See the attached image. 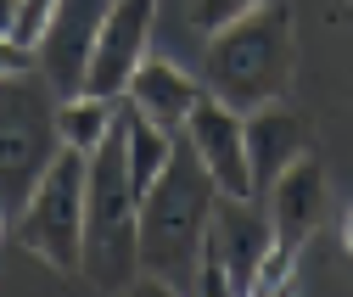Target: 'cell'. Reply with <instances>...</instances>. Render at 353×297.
<instances>
[{
    "label": "cell",
    "instance_id": "52a82bcc",
    "mask_svg": "<svg viewBox=\"0 0 353 297\" xmlns=\"http://www.w3.org/2000/svg\"><path fill=\"white\" fill-rule=\"evenodd\" d=\"M152 23H157V0H112L96 28L90 62H84V90L118 101L129 90V79H135V68L146 62Z\"/></svg>",
    "mask_w": 353,
    "mask_h": 297
},
{
    "label": "cell",
    "instance_id": "e0dca14e",
    "mask_svg": "<svg viewBox=\"0 0 353 297\" xmlns=\"http://www.w3.org/2000/svg\"><path fill=\"white\" fill-rule=\"evenodd\" d=\"M57 6L62 0H23L17 6V45H39V39H46V28H51V17H57Z\"/></svg>",
    "mask_w": 353,
    "mask_h": 297
},
{
    "label": "cell",
    "instance_id": "277c9868",
    "mask_svg": "<svg viewBox=\"0 0 353 297\" xmlns=\"http://www.w3.org/2000/svg\"><path fill=\"white\" fill-rule=\"evenodd\" d=\"M84 191H90V152L62 146L17 207V241L57 275L84 269Z\"/></svg>",
    "mask_w": 353,
    "mask_h": 297
},
{
    "label": "cell",
    "instance_id": "2e32d148",
    "mask_svg": "<svg viewBox=\"0 0 353 297\" xmlns=\"http://www.w3.org/2000/svg\"><path fill=\"white\" fill-rule=\"evenodd\" d=\"M263 0H191V23L202 28V34H219V28H230V23H241L247 12H258Z\"/></svg>",
    "mask_w": 353,
    "mask_h": 297
},
{
    "label": "cell",
    "instance_id": "8fae6325",
    "mask_svg": "<svg viewBox=\"0 0 353 297\" xmlns=\"http://www.w3.org/2000/svg\"><path fill=\"white\" fill-rule=\"evenodd\" d=\"M129 107L135 112H146L157 130H168V135H185V123H191V112H196V101L208 96L202 84L191 79V73H180L174 62H163V57H146L141 68H135V79H129Z\"/></svg>",
    "mask_w": 353,
    "mask_h": 297
},
{
    "label": "cell",
    "instance_id": "ba28073f",
    "mask_svg": "<svg viewBox=\"0 0 353 297\" xmlns=\"http://www.w3.org/2000/svg\"><path fill=\"white\" fill-rule=\"evenodd\" d=\"M185 141L202 157V168L213 174L219 196H252V168H247V112L225 107L219 96H202L191 123H185Z\"/></svg>",
    "mask_w": 353,
    "mask_h": 297
},
{
    "label": "cell",
    "instance_id": "44dd1931",
    "mask_svg": "<svg viewBox=\"0 0 353 297\" xmlns=\"http://www.w3.org/2000/svg\"><path fill=\"white\" fill-rule=\"evenodd\" d=\"M6 230H12V225H6V207H0V241H6Z\"/></svg>",
    "mask_w": 353,
    "mask_h": 297
},
{
    "label": "cell",
    "instance_id": "5b68a950",
    "mask_svg": "<svg viewBox=\"0 0 353 297\" xmlns=\"http://www.w3.org/2000/svg\"><path fill=\"white\" fill-rule=\"evenodd\" d=\"M57 152L62 135L57 107L46 101V73H6L0 79V207H23Z\"/></svg>",
    "mask_w": 353,
    "mask_h": 297
},
{
    "label": "cell",
    "instance_id": "ac0fdd59",
    "mask_svg": "<svg viewBox=\"0 0 353 297\" xmlns=\"http://www.w3.org/2000/svg\"><path fill=\"white\" fill-rule=\"evenodd\" d=\"M28 62H34V51L17 45L12 34H0V79H6V73H28Z\"/></svg>",
    "mask_w": 353,
    "mask_h": 297
},
{
    "label": "cell",
    "instance_id": "d6986e66",
    "mask_svg": "<svg viewBox=\"0 0 353 297\" xmlns=\"http://www.w3.org/2000/svg\"><path fill=\"white\" fill-rule=\"evenodd\" d=\"M17 6L23 0H0V34H12V39H17Z\"/></svg>",
    "mask_w": 353,
    "mask_h": 297
},
{
    "label": "cell",
    "instance_id": "6da1fadb",
    "mask_svg": "<svg viewBox=\"0 0 353 297\" xmlns=\"http://www.w3.org/2000/svg\"><path fill=\"white\" fill-rule=\"evenodd\" d=\"M213 202H219V185L191 152V141L180 135L163 174L141 191V275H152L157 286H185L196 275Z\"/></svg>",
    "mask_w": 353,
    "mask_h": 297
},
{
    "label": "cell",
    "instance_id": "7c38bea8",
    "mask_svg": "<svg viewBox=\"0 0 353 297\" xmlns=\"http://www.w3.org/2000/svg\"><path fill=\"white\" fill-rule=\"evenodd\" d=\"M303 141H308V123H303L297 112H286V107H275V101L247 112V168H252V196H258L263 185H275L286 168L308 152Z\"/></svg>",
    "mask_w": 353,
    "mask_h": 297
},
{
    "label": "cell",
    "instance_id": "30bf717a",
    "mask_svg": "<svg viewBox=\"0 0 353 297\" xmlns=\"http://www.w3.org/2000/svg\"><path fill=\"white\" fill-rule=\"evenodd\" d=\"M270 225H275V241H286L297 252L325 225V174H320V163L308 152L270 185Z\"/></svg>",
    "mask_w": 353,
    "mask_h": 297
},
{
    "label": "cell",
    "instance_id": "9a60e30c",
    "mask_svg": "<svg viewBox=\"0 0 353 297\" xmlns=\"http://www.w3.org/2000/svg\"><path fill=\"white\" fill-rule=\"evenodd\" d=\"M292 269H297V247L275 241V247H270V252L258 258V269H252V286H247V297H275V291H286V286H292Z\"/></svg>",
    "mask_w": 353,
    "mask_h": 297
},
{
    "label": "cell",
    "instance_id": "5bb4252c",
    "mask_svg": "<svg viewBox=\"0 0 353 297\" xmlns=\"http://www.w3.org/2000/svg\"><path fill=\"white\" fill-rule=\"evenodd\" d=\"M112 123H118L112 101L107 96H90V90H79V96H68L57 107V135H62V146H79V152H96L112 135Z\"/></svg>",
    "mask_w": 353,
    "mask_h": 297
},
{
    "label": "cell",
    "instance_id": "4fadbf2b",
    "mask_svg": "<svg viewBox=\"0 0 353 297\" xmlns=\"http://www.w3.org/2000/svg\"><path fill=\"white\" fill-rule=\"evenodd\" d=\"M118 135H123V152H129V180H135V191H146L163 174V163L174 157V146H180V135L157 130V123L146 112H135V107L118 112Z\"/></svg>",
    "mask_w": 353,
    "mask_h": 297
},
{
    "label": "cell",
    "instance_id": "9c48e42d",
    "mask_svg": "<svg viewBox=\"0 0 353 297\" xmlns=\"http://www.w3.org/2000/svg\"><path fill=\"white\" fill-rule=\"evenodd\" d=\"M107 6H112V0H62V6H57L46 39L34 45L39 73H46L51 90H62V96L84 90V62H90V45H96V28H101Z\"/></svg>",
    "mask_w": 353,
    "mask_h": 297
},
{
    "label": "cell",
    "instance_id": "8992f818",
    "mask_svg": "<svg viewBox=\"0 0 353 297\" xmlns=\"http://www.w3.org/2000/svg\"><path fill=\"white\" fill-rule=\"evenodd\" d=\"M275 247V225H263L252 214V196H219L213 202V225L202 241V264H196V286L208 297L219 291H247L258 258Z\"/></svg>",
    "mask_w": 353,
    "mask_h": 297
},
{
    "label": "cell",
    "instance_id": "7a4b0ae2",
    "mask_svg": "<svg viewBox=\"0 0 353 297\" xmlns=\"http://www.w3.org/2000/svg\"><path fill=\"white\" fill-rule=\"evenodd\" d=\"M84 275L96 291H129L141 275V191L129 180V152L112 135L90 152V191H84Z\"/></svg>",
    "mask_w": 353,
    "mask_h": 297
},
{
    "label": "cell",
    "instance_id": "3957f363",
    "mask_svg": "<svg viewBox=\"0 0 353 297\" xmlns=\"http://www.w3.org/2000/svg\"><path fill=\"white\" fill-rule=\"evenodd\" d=\"M292 79V17L286 6L263 0L258 12H247L241 23L208 34V90L236 107H270Z\"/></svg>",
    "mask_w": 353,
    "mask_h": 297
},
{
    "label": "cell",
    "instance_id": "ffe728a7",
    "mask_svg": "<svg viewBox=\"0 0 353 297\" xmlns=\"http://www.w3.org/2000/svg\"><path fill=\"white\" fill-rule=\"evenodd\" d=\"M342 247L353 252V207H347V214H342Z\"/></svg>",
    "mask_w": 353,
    "mask_h": 297
}]
</instances>
